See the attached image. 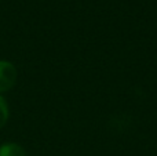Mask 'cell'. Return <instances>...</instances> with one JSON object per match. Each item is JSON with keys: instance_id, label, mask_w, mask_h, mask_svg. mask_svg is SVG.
<instances>
[{"instance_id": "cell-1", "label": "cell", "mask_w": 157, "mask_h": 156, "mask_svg": "<svg viewBox=\"0 0 157 156\" xmlns=\"http://www.w3.org/2000/svg\"><path fill=\"white\" fill-rule=\"evenodd\" d=\"M17 69L8 61H0V93L11 90L17 83Z\"/></svg>"}, {"instance_id": "cell-2", "label": "cell", "mask_w": 157, "mask_h": 156, "mask_svg": "<svg viewBox=\"0 0 157 156\" xmlns=\"http://www.w3.org/2000/svg\"><path fill=\"white\" fill-rule=\"evenodd\" d=\"M0 156H26V152L18 144L6 142L0 146Z\"/></svg>"}, {"instance_id": "cell-3", "label": "cell", "mask_w": 157, "mask_h": 156, "mask_svg": "<svg viewBox=\"0 0 157 156\" xmlns=\"http://www.w3.org/2000/svg\"><path fill=\"white\" fill-rule=\"evenodd\" d=\"M8 116H10V112H8L7 102H6V99L3 98L2 96H0V129L7 123Z\"/></svg>"}]
</instances>
